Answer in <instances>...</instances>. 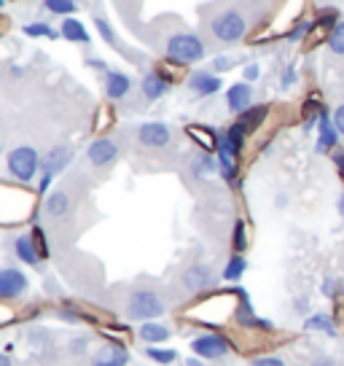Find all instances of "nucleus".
Masks as SVG:
<instances>
[{
	"mask_svg": "<svg viewBox=\"0 0 344 366\" xmlns=\"http://www.w3.org/2000/svg\"><path fill=\"white\" fill-rule=\"evenodd\" d=\"M256 0H240L237 6H226L210 19V33L221 44H237L251 30V9Z\"/></svg>",
	"mask_w": 344,
	"mask_h": 366,
	"instance_id": "obj_1",
	"label": "nucleus"
},
{
	"mask_svg": "<svg viewBox=\"0 0 344 366\" xmlns=\"http://www.w3.org/2000/svg\"><path fill=\"white\" fill-rule=\"evenodd\" d=\"M205 41L196 33H175L164 44V54L175 65H194L199 59H205Z\"/></svg>",
	"mask_w": 344,
	"mask_h": 366,
	"instance_id": "obj_2",
	"label": "nucleus"
},
{
	"mask_svg": "<svg viewBox=\"0 0 344 366\" xmlns=\"http://www.w3.org/2000/svg\"><path fill=\"white\" fill-rule=\"evenodd\" d=\"M161 312H164V305H161V299L148 291V288H140L135 291L129 302H126V315L132 320H151V318H159Z\"/></svg>",
	"mask_w": 344,
	"mask_h": 366,
	"instance_id": "obj_3",
	"label": "nucleus"
},
{
	"mask_svg": "<svg viewBox=\"0 0 344 366\" xmlns=\"http://www.w3.org/2000/svg\"><path fill=\"white\" fill-rule=\"evenodd\" d=\"M41 167V159H38V151L30 149V146H19L9 154V172H11L16 181L30 183L35 178V172Z\"/></svg>",
	"mask_w": 344,
	"mask_h": 366,
	"instance_id": "obj_4",
	"label": "nucleus"
},
{
	"mask_svg": "<svg viewBox=\"0 0 344 366\" xmlns=\"http://www.w3.org/2000/svg\"><path fill=\"white\" fill-rule=\"evenodd\" d=\"M191 350L202 358H223L229 353V342L221 334H202V337L191 340Z\"/></svg>",
	"mask_w": 344,
	"mask_h": 366,
	"instance_id": "obj_5",
	"label": "nucleus"
},
{
	"mask_svg": "<svg viewBox=\"0 0 344 366\" xmlns=\"http://www.w3.org/2000/svg\"><path fill=\"white\" fill-rule=\"evenodd\" d=\"M27 291V274L22 269H14V267H6L0 269V297L3 299H14Z\"/></svg>",
	"mask_w": 344,
	"mask_h": 366,
	"instance_id": "obj_6",
	"label": "nucleus"
},
{
	"mask_svg": "<svg viewBox=\"0 0 344 366\" xmlns=\"http://www.w3.org/2000/svg\"><path fill=\"white\" fill-rule=\"evenodd\" d=\"M138 137H140V143L148 146V149H164V146L170 143L172 132L164 122H148V124L140 127Z\"/></svg>",
	"mask_w": 344,
	"mask_h": 366,
	"instance_id": "obj_7",
	"label": "nucleus"
},
{
	"mask_svg": "<svg viewBox=\"0 0 344 366\" xmlns=\"http://www.w3.org/2000/svg\"><path fill=\"white\" fill-rule=\"evenodd\" d=\"M226 105H229L231 114H245L248 108L253 105V86L248 84V81H242V84H234V86H229V92H226Z\"/></svg>",
	"mask_w": 344,
	"mask_h": 366,
	"instance_id": "obj_8",
	"label": "nucleus"
},
{
	"mask_svg": "<svg viewBox=\"0 0 344 366\" xmlns=\"http://www.w3.org/2000/svg\"><path fill=\"white\" fill-rule=\"evenodd\" d=\"M183 283L188 291H207V288L216 283V274H213V269L207 264H194V267L186 269Z\"/></svg>",
	"mask_w": 344,
	"mask_h": 366,
	"instance_id": "obj_9",
	"label": "nucleus"
},
{
	"mask_svg": "<svg viewBox=\"0 0 344 366\" xmlns=\"http://www.w3.org/2000/svg\"><path fill=\"white\" fill-rule=\"evenodd\" d=\"M116 154H118V146H116L111 137H100V140H94L89 151H86V157L92 162L94 167H105V164H111L116 159Z\"/></svg>",
	"mask_w": 344,
	"mask_h": 366,
	"instance_id": "obj_10",
	"label": "nucleus"
},
{
	"mask_svg": "<svg viewBox=\"0 0 344 366\" xmlns=\"http://www.w3.org/2000/svg\"><path fill=\"white\" fill-rule=\"evenodd\" d=\"M188 89L199 94V97H210V94H216L221 89V79L216 73H207V70H196L191 73V79H188Z\"/></svg>",
	"mask_w": 344,
	"mask_h": 366,
	"instance_id": "obj_11",
	"label": "nucleus"
},
{
	"mask_svg": "<svg viewBox=\"0 0 344 366\" xmlns=\"http://www.w3.org/2000/svg\"><path fill=\"white\" fill-rule=\"evenodd\" d=\"M328 54H331L333 59V68L339 70V73H344V19H339V22L331 27V33H328Z\"/></svg>",
	"mask_w": 344,
	"mask_h": 366,
	"instance_id": "obj_12",
	"label": "nucleus"
},
{
	"mask_svg": "<svg viewBox=\"0 0 344 366\" xmlns=\"http://www.w3.org/2000/svg\"><path fill=\"white\" fill-rule=\"evenodd\" d=\"M129 89H132L129 76L118 73V70H108V76H105V94H108L111 100H121V97H126V92Z\"/></svg>",
	"mask_w": 344,
	"mask_h": 366,
	"instance_id": "obj_13",
	"label": "nucleus"
},
{
	"mask_svg": "<svg viewBox=\"0 0 344 366\" xmlns=\"http://www.w3.org/2000/svg\"><path fill=\"white\" fill-rule=\"evenodd\" d=\"M140 89H143V94H146V100H159V97H164L167 92H170V81L164 79L161 73H148L146 79H143V84H140Z\"/></svg>",
	"mask_w": 344,
	"mask_h": 366,
	"instance_id": "obj_14",
	"label": "nucleus"
},
{
	"mask_svg": "<svg viewBox=\"0 0 344 366\" xmlns=\"http://www.w3.org/2000/svg\"><path fill=\"white\" fill-rule=\"evenodd\" d=\"M320 137H318V151H333L336 146H339V129L333 127V119L325 111H323L320 116Z\"/></svg>",
	"mask_w": 344,
	"mask_h": 366,
	"instance_id": "obj_15",
	"label": "nucleus"
},
{
	"mask_svg": "<svg viewBox=\"0 0 344 366\" xmlns=\"http://www.w3.org/2000/svg\"><path fill=\"white\" fill-rule=\"evenodd\" d=\"M266 114H269V108H266V105H251L245 114L237 116V124H240V129L245 132V135H251V132L258 129V124L266 119Z\"/></svg>",
	"mask_w": 344,
	"mask_h": 366,
	"instance_id": "obj_16",
	"label": "nucleus"
},
{
	"mask_svg": "<svg viewBox=\"0 0 344 366\" xmlns=\"http://www.w3.org/2000/svg\"><path fill=\"white\" fill-rule=\"evenodd\" d=\"M59 35L70 41V44H89V30H86V24L79 22V19H73V16H65V22L59 27Z\"/></svg>",
	"mask_w": 344,
	"mask_h": 366,
	"instance_id": "obj_17",
	"label": "nucleus"
},
{
	"mask_svg": "<svg viewBox=\"0 0 344 366\" xmlns=\"http://www.w3.org/2000/svg\"><path fill=\"white\" fill-rule=\"evenodd\" d=\"M14 253L19 256V262L30 264V267H35V264L41 262V251L33 245V237H30V234H19V237L14 240Z\"/></svg>",
	"mask_w": 344,
	"mask_h": 366,
	"instance_id": "obj_18",
	"label": "nucleus"
},
{
	"mask_svg": "<svg viewBox=\"0 0 344 366\" xmlns=\"http://www.w3.org/2000/svg\"><path fill=\"white\" fill-rule=\"evenodd\" d=\"M126 361H129V353H126L124 347L108 345V347H103V350L97 353L92 366H126Z\"/></svg>",
	"mask_w": 344,
	"mask_h": 366,
	"instance_id": "obj_19",
	"label": "nucleus"
},
{
	"mask_svg": "<svg viewBox=\"0 0 344 366\" xmlns=\"http://www.w3.org/2000/svg\"><path fill=\"white\" fill-rule=\"evenodd\" d=\"M70 162V149H65V146H57V149H51L44 157V162H41V167H44V172H49V175H57L59 170H65V164Z\"/></svg>",
	"mask_w": 344,
	"mask_h": 366,
	"instance_id": "obj_20",
	"label": "nucleus"
},
{
	"mask_svg": "<svg viewBox=\"0 0 344 366\" xmlns=\"http://www.w3.org/2000/svg\"><path fill=\"white\" fill-rule=\"evenodd\" d=\"M216 170H221L218 162L213 159L207 151L194 154V159H191V172H194L196 178H210V175H216Z\"/></svg>",
	"mask_w": 344,
	"mask_h": 366,
	"instance_id": "obj_21",
	"label": "nucleus"
},
{
	"mask_svg": "<svg viewBox=\"0 0 344 366\" xmlns=\"http://www.w3.org/2000/svg\"><path fill=\"white\" fill-rule=\"evenodd\" d=\"M70 210V197L65 192H51L46 199V213L51 218H62Z\"/></svg>",
	"mask_w": 344,
	"mask_h": 366,
	"instance_id": "obj_22",
	"label": "nucleus"
},
{
	"mask_svg": "<svg viewBox=\"0 0 344 366\" xmlns=\"http://www.w3.org/2000/svg\"><path fill=\"white\" fill-rule=\"evenodd\" d=\"M140 340H146V342H164V340H170V329L151 320V323L140 326Z\"/></svg>",
	"mask_w": 344,
	"mask_h": 366,
	"instance_id": "obj_23",
	"label": "nucleus"
},
{
	"mask_svg": "<svg viewBox=\"0 0 344 366\" xmlns=\"http://www.w3.org/2000/svg\"><path fill=\"white\" fill-rule=\"evenodd\" d=\"M245 269H248V262L242 259V253H234L229 259V264H226V269H223V277L226 280H240L242 274H245Z\"/></svg>",
	"mask_w": 344,
	"mask_h": 366,
	"instance_id": "obj_24",
	"label": "nucleus"
},
{
	"mask_svg": "<svg viewBox=\"0 0 344 366\" xmlns=\"http://www.w3.org/2000/svg\"><path fill=\"white\" fill-rule=\"evenodd\" d=\"M44 9L57 14V16H70V14L79 9V3L76 0H44Z\"/></svg>",
	"mask_w": 344,
	"mask_h": 366,
	"instance_id": "obj_25",
	"label": "nucleus"
},
{
	"mask_svg": "<svg viewBox=\"0 0 344 366\" xmlns=\"http://www.w3.org/2000/svg\"><path fill=\"white\" fill-rule=\"evenodd\" d=\"M304 326L307 329H315V332H325V334H331V337H336V326H333V320L328 318V315H312V318L304 320Z\"/></svg>",
	"mask_w": 344,
	"mask_h": 366,
	"instance_id": "obj_26",
	"label": "nucleus"
},
{
	"mask_svg": "<svg viewBox=\"0 0 344 366\" xmlns=\"http://www.w3.org/2000/svg\"><path fill=\"white\" fill-rule=\"evenodd\" d=\"M188 135L196 137V140H199L205 149H218V135H213L210 129H202V127H191V129H188Z\"/></svg>",
	"mask_w": 344,
	"mask_h": 366,
	"instance_id": "obj_27",
	"label": "nucleus"
},
{
	"mask_svg": "<svg viewBox=\"0 0 344 366\" xmlns=\"http://www.w3.org/2000/svg\"><path fill=\"white\" fill-rule=\"evenodd\" d=\"M24 35H30V38H57V33L51 30V24L46 22H33L24 27Z\"/></svg>",
	"mask_w": 344,
	"mask_h": 366,
	"instance_id": "obj_28",
	"label": "nucleus"
},
{
	"mask_svg": "<svg viewBox=\"0 0 344 366\" xmlns=\"http://www.w3.org/2000/svg\"><path fill=\"white\" fill-rule=\"evenodd\" d=\"M94 24H97V30H100V35H103L105 41H108V46H118V38H116L113 27H111V22H108V19H103V16H97V19H94Z\"/></svg>",
	"mask_w": 344,
	"mask_h": 366,
	"instance_id": "obj_29",
	"label": "nucleus"
},
{
	"mask_svg": "<svg viewBox=\"0 0 344 366\" xmlns=\"http://www.w3.org/2000/svg\"><path fill=\"white\" fill-rule=\"evenodd\" d=\"M148 358H151V361H156V364H172V361H178V353H175V350L148 347Z\"/></svg>",
	"mask_w": 344,
	"mask_h": 366,
	"instance_id": "obj_30",
	"label": "nucleus"
},
{
	"mask_svg": "<svg viewBox=\"0 0 344 366\" xmlns=\"http://www.w3.org/2000/svg\"><path fill=\"white\" fill-rule=\"evenodd\" d=\"M248 248V234H245V221H237L234 227V251L242 253Z\"/></svg>",
	"mask_w": 344,
	"mask_h": 366,
	"instance_id": "obj_31",
	"label": "nucleus"
},
{
	"mask_svg": "<svg viewBox=\"0 0 344 366\" xmlns=\"http://www.w3.org/2000/svg\"><path fill=\"white\" fill-rule=\"evenodd\" d=\"M333 127H336L339 135L344 137V97H339V103L333 108Z\"/></svg>",
	"mask_w": 344,
	"mask_h": 366,
	"instance_id": "obj_32",
	"label": "nucleus"
},
{
	"mask_svg": "<svg viewBox=\"0 0 344 366\" xmlns=\"http://www.w3.org/2000/svg\"><path fill=\"white\" fill-rule=\"evenodd\" d=\"M312 24H315V22H298L296 27H293V30L288 33V38H290V41H298V38H304V35H307V30H310Z\"/></svg>",
	"mask_w": 344,
	"mask_h": 366,
	"instance_id": "obj_33",
	"label": "nucleus"
},
{
	"mask_svg": "<svg viewBox=\"0 0 344 366\" xmlns=\"http://www.w3.org/2000/svg\"><path fill=\"white\" fill-rule=\"evenodd\" d=\"M251 366H285V361L277 355H264V358H256Z\"/></svg>",
	"mask_w": 344,
	"mask_h": 366,
	"instance_id": "obj_34",
	"label": "nucleus"
},
{
	"mask_svg": "<svg viewBox=\"0 0 344 366\" xmlns=\"http://www.w3.org/2000/svg\"><path fill=\"white\" fill-rule=\"evenodd\" d=\"M331 159H333V167H336V172L342 175V181H344V151H331Z\"/></svg>",
	"mask_w": 344,
	"mask_h": 366,
	"instance_id": "obj_35",
	"label": "nucleus"
},
{
	"mask_svg": "<svg viewBox=\"0 0 344 366\" xmlns=\"http://www.w3.org/2000/svg\"><path fill=\"white\" fill-rule=\"evenodd\" d=\"M231 65H234V59H231V57H218V59H213V70H218V73H223V70H229Z\"/></svg>",
	"mask_w": 344,
	"mask_h": 366,
	"instance_id": "obj_36",
	"label": "nucleus"
},
{
	"mask_svg": "<svg viewBox=\"0 0 344 366\" xmlns=\"http://www.w3.org/2000/svg\"><path fill=\"white\" fill-rule=\"evenodd\" d=\"M258 76H261L258 65H248V68H245V81H256Z\"/></svg>",
	"mask_w": 344,
	"mask_h": 366,
	"instance_id": "obj_37",
	"label": "nucleus"
},
{
	"mask_svg": "<svg viewBox=\"0 0 344 366\" xmlns=\"http://www.w3.org/2000/svg\"><path fill=\"white\" fill-rule=\"evenodd\" d=\"M293 81H296V73H293V70H285V76H283V86H290Z\"/></svg>",
	"mask_w": 344,
	"mask_h": 366,
	"instance_id": "obj_38",
	"label": "nucleus"
},
{
	"mask_svg": "<svg viewBox=\"0 0 344 366\" xmlns=\"http://www.w3.org/2000/svg\"><path fill=\"white\" fill-rule=\"evenodd\" d=\"M312 366H333V361H331V358H318Z\"/></svg>",
	"mask_w": 344,
	"mask_h": 366,
	"instance_id": "obj_39",
	"label": "nucleus"
},
{
	"mask_svg": "<svg viewBox=\"0 0 344 366\" xmlns=\"http://www.w3.org/2000/svg\"><path fill=\"white\" fill-rule=\"evenodd\" d=\"M336 207H339V213L344 216V192H342V197H339V202H336Z\"/></svg>",
	"mask_w": 344,
	"mask_h": 366,
	"instance_id": "obj_40",
	"label": "nucleus"
},
{
	"mask_svg": "<svg viewBox=\"0 0 344 366\" xmlns=\"http://www.w3.org/2000/svg\"><path fill=\"white\" fill-rule=\"evenodd\" d=\"M0 366H11V361H9V355L0 353Z\"/></svg>",
	"mask_w": 344,
	"mask_h": 366,
	"instance_id": "obj_41",
	"label": "nucleus"
},
{
	"mask_svg": "<svg viewBox=\"0 0 344 366\" xmlns=\"http://www.w3.org/2000/svg\"><path fill=\"white\" fill-rule=\"evenodd\" d=\"M186 366H205V364H202V361H196V358H191V361H188Z\"/></svg>",
	"mask_w": 344,
	"mask_h": 366,
	"instance_id": "obj_42",
	"label": "nucleus"
},
{
	"mask_svg": "<svg viewBox=\"0 0 344 366\" xmlns=\"http://www.w3.org/2000/svg\"><path fill=\"white\" fill-rule=\"evenodd\" d=\"M3 3H6V0H0V9H3Z\"/></svg>",
	"mask_w": 344,
	"mask_h": 366,
	"instance_id": "obj_43",
	"label": "nucleus"
}]
</instances>
